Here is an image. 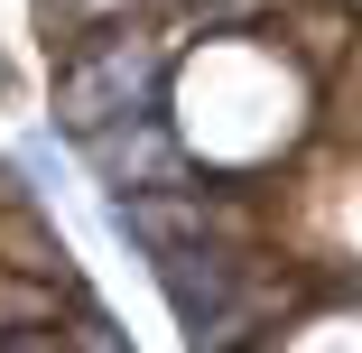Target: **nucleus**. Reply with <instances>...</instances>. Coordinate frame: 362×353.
<instances>
[{"label":"nucleus","instance_id":"nucleus-1","mask_svg":"<svg viewBox=\"0 0 362 353\" xmlns=\"http://www.w3.org/2000/svg\"><path fill=\"white\" fill-rule=\"evenodd\" d=\"M149 93H158V47H149V37H103L84 65L56 75V121L93 139V130L121 121V112H149Z\"/></svg>","mask_w":362,"mask_h":353},{"label":"nucleus","instance_id":"nucleus-2","mask_svg":"<svg viewBox=\"0 0 362 353\" xmlns=\"http://www.w3.org/2000/svg\"><path fill=\"white\" fill-rule=\"evenodd\" d=\"M121 233H139L149 251H177V242H204V233H242V214L204 204L195 186H149V195L121 204Z\"/></svg>","mask_w":362,"mask_h":353},{"label":"nucleus","instance_id":"nucleus-3","mask_svg":"<svg viewBox=\"0 0 362 353\" xmlns=\"http://www.w3.org/2000/svg\"><path fill=\"white\" fill-rule=\"evenodd\" d=\"M93 158H103V177H112V186H177V177H186L177 139H168L149 112H121V121H103V130H93Z\"/></svg>","mask_w":362,"mask_h":353},{"label":"nucleus","instance_id":"nucleus-4","mask_svg":"<svg viewBox=\"0 0 362 353\" xmlns=\"http://www.w3.org/2000/svg\"><path fill=\"white\" fill-rule=\"evenodd\" d=\"M158 289H168V307L186 325H214L233 307L242 270H233V251H214V242H177V251H158Z\"/></svg>","mask_w":362,"mask_h":353},{"label":"nucleus","instance_id":"nucleus-5","mask_svg":"<svg viewBox=\"0 0 362 353\" xmlns=\"http://www.w3.org/2000/svg\"><path fill=\"white\" fill-rule=\"evenodd\" d=\"M19 325H56V289L28 279V270L0 279V335H19Z\"/></svg>","mask_w":362,"mask_h":353},{"label":"nucleus","instance_id":"nucleus-6","mask_svg":"<svg viewBox=\"0 0 362 353\" xmlns=\"http://www.w3.org/2000/svg\"><path fill=\"white\" fill-rule=\"evenodd\" d=\"M0 251H10V270H28V279H65V242H47L37 224H10Z\"/></svg>","mask_w":362,"mask_h":353},{"label":"nucleus","instance_id":"nucleus-7","mask_svg":"<svg viewBox=\"0 0 362 353\" xmlns=\"http://www.w3.org/2000/svg\"><path fill=\"white\" fill-rule=\"evenodd\" d=\"M75 344H84V353H130V344H121V325H112V316H84V325H75Z\"/></svg>","mask_w":362,"mask_h":353},{"label":"nucleus","instance_id":"nucleus-8","mask_svg":"<svg viewBox=\"0 0 362 353\" xmlns=\"http://www.w3.org/2000/svg\"><path fill=\"white\" fill-rule=\"evenodd\" d=\"M0 353H56V335L47 325H19V335H0Z\"/></svg>","mask_w":362,"mask_h":353},{"label":"nucleus","instance_id":"nucleus-9","mask_svg":"<svg viewBox=\"0 0 362 353\" xmlns=\"http://www.w3.org/2000/svg\"><path fill=\"white\" fill-rule=\"evenodd\" d=\"M75 10H84V19H103V10H121V0H75Z\"/></svg>","mask_w":362,"mask_h":353}]
</instances>
